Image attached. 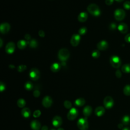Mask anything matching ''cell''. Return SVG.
<instances>
[{"mask_svg": "<svg viewBox=\"0 0 130 130\" xmlns=\"http://www.w3.org/2000/svg\"><path fill=\"white\" fill-rule=\"evenodd\" d=\"M87 10L88 12L92 15L98 16L101 14V11L99 7L95 4H91L87 6Z\"/></svg>", "mask_w": 130, "mask_h": 130, "instance_id": "obj_1", "label": "cell"}, {"mask_svg": "<svg viewBox=\"0 0 130 130\" xmlns=\"http://www.w3.org/2000/svg\"><path fill=\"white\" fill-rule=\"evenodd\" d=\"M70 56V52L66 48H62L60 49L58 52V57L60 60L64 61L67 60Z\"/></svg>", "mask_w": 130, "mask_h": 130, "instance_id": "obj_2", "label": "cell"}, {"mask_svg": "<svg viewBox=\"0 0 130 130\" xmlns=\"http://www.w3.org/2000/svg\"><path fill=\"white\" fill-rule=\"evenodd\" d=\"M110 63L114 68H119L121 64V61L119 57L114 55L111 56L110 58Z\"/></svg>", "mask_w": 130, "mask_h": 130, "instance_id": "obj_3", "label": "cell"}, {"mask_svg": "<svg viewBox=\"0 0 130 130\" xmlns=\"http://www.w3.org/2000/svg\"><path fill=\"white\" fill-rule=\"evenodd\" d=\"M77 124L80 130H87L88 128V123L86 117L79 119Z\"/></svg>", "mask_w": 130, "mask_h": 130, "instance_id": "obj_4", "label": "cell"}, {"mask_svg": "<svg viewBox=\"0 0 130 130\" xmlns=\"http://www.w3.org/2000/svg\"><path fill=\"white\" fill-rule=\"evenodd\" d=\"M114 15L116 20L121 21L125 18V12L122 9H117L114 11Z\"/></svg>", "mask_w": 130, "mask_h": 130, "instance_id": "obj_5", "label": "cell"}, {"mask_svg": "<svg viewBox=\"0 0 130 130\" xmlns=\"http://www.w3.org/2000/svg\"><path fill=\"white\" fill-rule=\"evenodd\" d=\"M103 104L104 107L106 109H110L114 105V100L113 98L110 96H106L103 101Z\"/></svg>", "mask_w": 130, "mask_h": 130, "instance_id": "obj_6", "label": "cell"}, {"mask_svg": "<svg viewBox=\"0 0 130 130\" xmlns=\"http://www.w3.org/2000/svg\"><path fill=\"white\" fill-rule=\"evenodd\" d=\"M29 77L34 81L37 80L40 76V73L39 71L36 68H32L30 70L29 73Z\"/></svg>", "mask_w": 130, "mask_h": 130, "instance_id": "obj_7", "label": "cell"}, {"mask_svg": "<svg viewBox=\"0 0 130 130\" xmlns=\"http://www.w3.org/2000/svg\"><path fill=\"white\" fill-rule=\"evenodd\" d=\"M78 111L75 108L70 109L67 114V118L70 120H73L76 118L78 116Z\"/></svg>", "mask_w": 130, "mask_h": 130, "instance_id": "obj_8", "label": "cell"}, {"mask_svg": "<svg viewBox=\"0 0 130 130\" xmlns=\"http://www.w3.org/2000/svg\"><path fill=\"white\" fill-rule=\"evenodd\" d=\"M42 105L45 108H49L51 106L53 103L52 98L48 95L45 96L42 100Z\"/></svg>", "mask_w": 130, "mask_h": 130, "instance_id": "obj_9", "label": "cell"}, {"mask_svg": "<svg viewBox=\"0 0 130 130\" xmlns=\"http://www.w3.org/2000/svg\"><path fill=\"white\" fill-rule=\"evenodd\" d=\"M80 41V35L78 34H74L71 38L70 43L73 46L76 47L79 44Z\"/></svg>", "mask_w": 130, "mask_h": 130, "instance_id": "obj_10", "label": "cell"}, {"mask_svg": "<svg viewBox=\"0 0 130 130\" xmlns=\"http://www.w3.org/2000/svg\"><path fill=\"white\" fill-rule=\"evenodd\" d=\"M62 120L61 117L59 116H54L52 120V125L56 127H59L62 124Z\"/></svg>", "mask_w": 130, "mask_h": 130, "instance_id": "obj_11", "label": "cell"}, {"mask_svg": "<svg viewBox=\"0 0 130 130\" xmlns=\"http://www.w3.org/2000/svg\"><path fill=\"white\" fill-rule=\"evenodd\" d=\"M10 29V25L8 23L4 22L0 25V31L1 32L5 34L7 33Z\"/></svg>", "mask_w": 130, "mask_h": 130, "instance_id": "obj_12", "label": "cell"}, {"mask_svg": "<svg viewBox=\"0 0 130 130\" xmlns=\"http://www.w3.org/2000/svg\"><path fill=\"white\" fill-rule=\"evenodd\" d=\"M15 45L13 42L8 43L5 47V50L8 54H12L15 50Z\"/></svg>", "mask_w": 130, "mask_h": 130, "instance_id": "obj_13", "label": "cell"}, {"mask_svg": "<svg viewBox=\"0 0 130 130\" xmlns=\"http://www.w3.org/2000/svg\"><path fill=\"white\" fill-rule=\"evenodd\" d=\"M108 43L105 40L99 42L97 44V48L100 50H105L108 48Z\"/></svg>", "mask_w": 130, "mask_h": 130, "instance_id": "obj_14", "label": "cell"}, {"mask_svg": "<svg viewBox=\"0 0 130 130\" xmlns=\"http://www.w3.org/2000/svg\"><path fill=\"white\" fill-rule=\"evenodd\" d=\"M118 30L122 34H125L127 32L128 28L127 24L124 22H121L118 26Z\"/></svg>", "mask_w": 130, "mask_h": 130, "instance_id": "obj_15", "label": "cell"}, {"mask_svg": "<svg viewBox=\"0 0 130 130\" xmlns=\"http://www.w3.org/2000/svg\"><path fill=\"white\" fill-rule=\"evenodd\" d=\"M30 127L32 130H40L41 128V124L38 120H34L30 123Z\"/></svg>", "mask_w": 130, "mask_h": 130, "instance_id": "obj_16", "label": "cell"}, {"mask_svg": "<svg viewBox=\"0 0 130 130\" xmlns=\"http://www.w3.org/2000/svg\"><path fill=\"white\" fill-rule=\"evenodd\" d=\"M105 112V108L102 106H99L96 107L94 110V114L97 116H101L104 115Z\"/></svg>", "mask_w": 130, "mask_h": 130, "instance_id": "obj_17", "label": "cell"}, {"mask_svg": "<svg viewBox=\"0 0 130 130\" xmlns=\"http://www.w3.org/2000/svg\"><path fill=\"white\" fill-rule=\"evenodd\" d=\"M92 111V109L91 107L90 106L87 105L83 108V113L85 117H88L91 115Z\"/></svg>", "mask_w": 130, "mask_h": 130, "instance_id": "obj_18", "label": "cell"}, {"mask_svg": "<svg viewBox=\"0 0 130 130\" xmlns=\"http://www.w3.org/2000/svg\"><path fill=\"white\" fill-rule=\"evenodd\" d=\"M87 18H88V15L85 12H82L80 13L78 16V20H79V21L81 22H85L87 20Z\"/></svg>", "mask_w": 130, "mask_h": 130, "instance_id": "obj_19", "label": "cell"}, {"mask_svg": "<svg viewBox=\"0 0 130 130\" xmlns=\"http://www.w3.org/2000/svg\"><path fill=\"white\" fill-rule=\"evenodd\" d=\"M21 115H22V116L25 118H28L31 114V112L29 108H23L21 111Z\"/></svg>", "mask_w": 130, "mask_h": 130, "instance_id": "obj_20", "label": "cell"}, {"mask_svg": "<svg viewBox=\"0 0 130 130\" xmlns=\"http://www.w3.org/2000/svg\"><path fill=\"white\" fill-rule=\"evenodd\" d=\"M85 103V100L83 98H80L76 99L75 101V105L78 107L83 106Z\"/></svg>", "mask_w": 130, "mask_h": 130, "instance_id": "obj_21", "label": "cell"}, {"mask_svg": "<svg viewBox=\"0 0 130 130\" xmlns=\"http://www.w3.org/2000/svg\"><path fill=\"white\" fill-rule=\"evenodd\" d=\"M121 122L124 125H128L130 122V116L128 115H124L121 119Z\"/></svg>", "mask_w": 130, "mask_h": 130, "instance_id": "obj_22", "label": "cell"}, {"mask_svg": "<svg viewBox=\"0 0 130 130\" xmlns=\"http://www.w3.org/2000/svg\"><path fill=\"white\" fill-rule=\"evenodd\" d=\"M121 71L125 73H130V63L123 64L121 67Z\"/></svg>", "mask_w": 130, "mask_h": 130, "instance_id": "obj_23", "label": "cell"}, {"mask_svg": "<svg viewBox=\"0 0 130 130\" xmlns=\"http://www.w3.org/2000/svg\"><path fill=\"white\" fill-rule=\"evenodd\" d=\"M17 45V47L19 49H24V48H25V47L26 46V45H27V43L25 41L21 40L18 42Z\"/></svg>", "mask_w": 130, "mask_h": 130, "instance_id": "obj_24", "label": "cell"}, {"mask_svg": "<svg viewBox=\"0 0 130 130\" xmlns=\"http://www.w3.org/2000/svg\"><path fill=\"white\" fill-rule=\"evenodd\" d=\"M50 69L53 72H58L60 69V65L57 63H54L51 65Z\"/></svg>", "mask_w": 130, "mask_h": 130, "instance_id": "obj_25", "label": "cell"}, {"mask_svg": "<svg viewBox=\"0 0 130 130\" xmlns=\"http://www.w3.org/2000/svg\"><path fill=\"white\" fill-rule=\"evenodd\" d=\"M25 104H26V102L23 99H19L18 100L17 102V105L18 106V107L19 108H24V106H25Z\"/></svg>", "mask_w": 130, "mask_h": 130, "instance_id": "obj_26", "label": "cell"}, {"mask_svg": "<svg viewBox=\"0 0 130 130\" xmlns=\"http://www.w3.org/2000/svg\"><path fill=\"white\" fill-rule=\"evenodd\" d=\"M123 92L124 94H125V95H127V96L130 95V85L129 84L126 85L123 88Z\"/></svg>", "mask_w": 130, "mask_h": 130, "instance_id": "obj_27", "label": "cell"}, {"mask_svg": "<svg viewBox=\"0 0 130 130\" xmlns=\"http://www.w3.org/2000/svg\"><path fill=\"white\" fill-rule=\"evenodd\" d=\"M24 88L27 90H31L33 88V84L30 81H27L24 84Z\"/></svg>", "mask_w": 130, "mask_h": 130, "instance_id": "obj_28", "label": "cell"}, {"mask_svg": "<svg viewBox=\"0 0 130 130\" xmlns=\"http://www.w3.org/2000/svg\"><path fill=\"white\" fill-rule=\"evenodd\" d=\"M29 45L31 48H36L38 46V42L36 40L32 39L29 42Z\"/></svg>", "mask_w": 130, "mask_h": 130, "instance_id": "obj_29", "label": "cell"}, {"mask_svg": "<svg viewBox=\"0 0 130 130\" xmlns=\"http://www.w3.org/2000/svg\"><path fill=\"white\" fill-rule=\"evenodd\" d=\"M63 105H64V107L67 108V109H71V107H72V103L70 101H68V100H66L63 103Z\"/></svg>", "mask_w": 130, "mask_h": 130, "instance_id": "obj_30", "label": "cell"}, {"mask_svg": "<svg viewBox=\"0 0 130 130\" xmlns=\"http://www.w3.org/2000/svg\"><path fill=\"white\" fill-rule=\"evenodd\" d=\"M91 55H92V57H93L94 58H98L100 56V51L99 50H95L92 51Z\"/></svg>", "mask_w": 130, "mask_h": 130, "instance_id": "obj_31", "label": "cell"}, {"mask_svg": "<svg viewBox=\"0 0 130 130\" xmlns=\"http://www.w3.org/2000/svg\"><path fill=\"white\" fill-rule=\"evenodd\" d=\"M41 114V112L39 110H35L34 113H33V116L35 118H37L39 117Z\"/></svg>", "mask_w": 130, "mask_h": 130, "instance_id": "obj_32", "label": "cell"}, {"mask_svg": "<svg viewBox=\"0 0 130 130\" xmlns=\"http://www.w3.org/2000/svg\"><path fill=\"white\" fill-rule=\"evenodd\" d=\"M123 8L126 10H129L130 9V2L129 1H126L123 4Z\"/></svg>", "mask_w": 130, "mask_h": 130, "instance_id": "obj_33", "label": "cell"}, {"mask_svg": "<svg viewBox=\"0 0 130 130\" xmlns=\"http://www.w3.org/2000/svg\"><path fill=\"white\" fill-rule=\"evenodd\" d=\"M86 30H87V29L85 27H82L79 29V34L80 35H83L86 33Z\"/></svg>", "mask_w": 130, "mask_h": 130, "instance_id": "obj_34", "label": "cell"}, {"mask_svg": "<svg viewBox=\"0 0 130 130\" xmlns=\"http://www.w3.org/2000/svg\"><path fill=\"white\" fill-rule=\"evenodd\" d=\"M26 69V66L25 65H20L17 67V70L19 72H22L25 70Z\"/></svg>", "mask_w": 130, "mask_h": 130, "instance_id": "obj_35", "label": "cell"}, {"mask_svg": "<svg viewBox=\"0 0 130 130\" xmlns=\"http://www.w3.org/2000/svg\"><path fill=\"white\" fill-rule=\"evenodd\" d=\"M116 24L114 22L111 23L109 25V28L111 30H115L116 29Z\"/></svg>", "mask_w": 130, "mask_h": 130, "instance_id": "obj_36", "label": "cell"}, {"mask_svg": "<svg viewBox=\"0 0 130 130\" xmlns=\"http://www.w3.org/2000/svg\"><path fill=\"white\" fill-rule=\"evenodd\" d=\"M33 95L35 98H38L40 95V92L38 90H35L33 92Z\"/></svg>", "mask_w": 130, "mask_h": 130, "instance_id": "obj_37", "label": "cell"}, {"mask_svg": "<svg viewBox=\"0 0 130 130\" xmlns=\"http://www.w3.org/2000/svg\"><path fill=\"white\" fill-rule=\"evenodd\" d=\"M115 75L117 78H120L122 76V74H121V71L119 70H117L115 72Z\"/></svg>", "mask_w": 130, "mask_h": 130, "instance_id": "obj_38", "label": "cell"}, {"mask_svg": "<svg viewBox=\"0 0 130 130\" xmlns=\"http://www.w3.org/2000/svg\"><path fill=\"white\" fill-rule=\"evenodd\" d=\"M124 40L126 42L130 43V33L126 35L124 37Z\"/></svg>", "mask_w": 130, "mask_h": 130, "instance_id": "obj_39", "label": "cell"}, {"mask_svg": "<svg viewBox=\"0 0 130 130\" xmlns=\"http://www.w3.org/2000/svg\"><path fill=\"white\" fill-rule=\"evenodd\" d=\"M5 90V85L3 82H1L0 83V91L2 92Z\"/></svg>", "mask_w": 130, "mask_h": 130, "instance_id": "obj_40", "label": "cell"}, {"mask_svg": "<svg viewBox=\"0 0 130 130\" xmlns=\"http://www.w3.org/2000/svg\"><path fill=\"white\" fill-rule=\"evenodd\" d=\"M114 2V0H105V3L107 5H112Z\"/></svg>", "mask_w": 130, "mask_h": 130, "instance_id": "obj_41", "label": "cell"}, {"mask_svg": "<svg viewBox=\"0 0 130 130\" xmlns=\"http://www.w3.org/2000/svg\"><path fill=\"white\" fill-rule=\"evenodd\" d=\"M39 36H40V37H44L45 36V32H44V31L43 30H39Z\"/></svg>", "mask_w": 130, "mask_h": 130, "instance_id": "obj_42", "label": "cell"}, {"mask_svg": "<svg viewBox=\"0 0 130 130\" xmlns=\"http://www.w3.org/2000/svg\"><path fill=\"white\" fill-rule=\"evenodd\" d=\"M24 38L26 40H29L30 39V36L29 34H26L24 36Z\"/></svg>", "mask_w": 130, "mask_h": 130, "instance_id": "obj_43", "label": "cell"}, {"mask_svg": "<svg viewBox=\"0 0 130 130\" xmlns=\"http://www.w3.org/2000/svg\"><path fill=\"white\" fill-rule=\"evenodd\" d=\"M41 130H48V127L47 125H44L41 127Z\"/></svg>", "mask_w": 130, "mask_h": 130, "instance_id": "obj_44", "label": "cell"}, {"mask_svg": "<svg viewBox=\"0 0 130 130\" xmlns=\"http://www.w3.org/2000/svg\"><path fill=\"white\" fill-rule=\"evenodd\" d=\"M123 124L122 123H119V124H118V127L119 128L121 129L122 128H123Z\"/></svg>", "mask_w": 130, "mask_h": 130, "instance_id": "obj_45", "label": "cell"}, {"mask_svg": "<svg viewBox=\"0 0 130 130\" xmlns=\"http://www.w3.org/2000/svg\"><path fill=\"white\" fill-rule=\"evenodd\" d=\"M122 130H130V128L128 127H125L122 129Z\"/></svg>", "mask_w": 130, "mask_h": 130, "instance_id": "obj_46", "label": "cell"}, {"mask_svg": "<svg viewBox=\"0 0 130 130\" xmlns=\"http://www.w3.org/2000/svg\"><path fill=\"white\" fill-rule=\"evenodd\" d=\"M115 1H116L117 2H118V3H120V2H122L123 0H115Z\"/></svg>", "mask_w": 130, "mask_h": 130, "instance_id": "obj_47", "label": "cell"}, {"mask_svg": "<svg viewBox=\"0 0 130 130\" xmlns=\"http://www.w3.org/2000/svg\"><path fill=\"white\" fill-rule=\"evenodd\" d=\"M57 130H64V129L63 128H62V127H59Z\"/></svg>", "mask_w": 130, "mask_h": 130, "instance_id": "obj_48", "label": "cell"}, {"mask_svg": "<svg viewBox=\"0 0 130 130\" xmlns=\"http://www.w3.org/2000/svg\"><path fill=\"white\" fill-rule=\"evenodd\" d=\"M0 41H1V47H2V40L1 39Z\"/></svg>", "mask_w": 130, "mask_h": 130, "instance_id": "obj_49", "label": "cell"}, {"mask_svg": "<svg viewBox=\"0 0 130 130\" xmlns=\"http://www.w3.org/2000/svg\"><path fill=\"white\" fill-rule=\"evenodd\" d=\"M50 130H55V129H53V128H52V129H51Z\"/></svg>", "mask_w": 130, "mask_h": 130, "instance_id": "obj_50", "label": "cell"}]
</instances>
